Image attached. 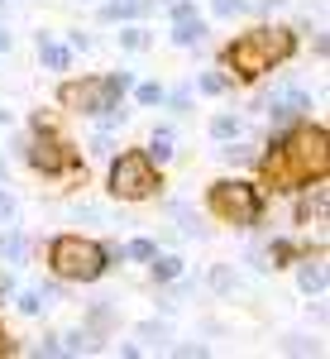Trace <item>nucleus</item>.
Segmentation results:
<instances>
[{
    "label": "nucleus",
    "mask_w": 330,
    "mask_h": 359,
    "mask_svg": "<svg viewBox=\"0 0 330 359\" xmlns=\"http://www.w3.org/2000/svg\"><path fill=\"white\" fill-rule=\"evenodd\" d=\"M125 254H130V259H153V254H158V249L149 245V240H135V245L125 249Z\"/></svg>",
    "instance_id": "f3484780"
},
{
    "label": "nucleus",
    "mask_w": 330,
    "mask_h": 359,
    "mask_svg": "<svg viewBox=\"0 0 330 359\" xmlns=\"http://www.w3.org/2000/svg\"><path fill=\"white\" fill-rule=\"evenodd\" d=\"M211 211H216L220 221L254 225L259 221V192L249 182H216L211 187Z\"/></svg>",
    "instance_id": "423d86ee"
},
{
    "label": "nucleus",
    "mask_w": 330,
    "mask_h": 359,
    "mask_svg": "<svg viewBox=\"0 0 330 359\" xmlns=\"http://www.w3.org/2000/svg\"><path fill=\"white\" fill-rule=\"evenodd\" d=\"M302 287H306V292H321V287H326V269H321V264L302 269Z\"/></svg>",
    "instance_id": "9b49d317"
},
{
    "label": "nucleus",
    "mask_w": 330,
    "mask_h": 359,
    "mask_svg": "<svg viewBox=\"0 0 330 359\" xmlns=\"http://www.w3.org/2000/svg\"><path fill=\"white\" fill-rule=\"evenodd\" d=\"M48 264L67 283H91V278L106 273V249L96 245V240H82V235H62L48 249Z\"/></svg>",
    "instance_id": "7ed1b4c3"
},
{
    "label": "nucleus",
    "mask_w": 330,
    "mask_h": 359,
    "mask_svg": "<svg viewBox=\"0 0 330 359\" xmlns=\"http://www.w3.org/2000/svg\"><path fill=\"white\" fill-rule=\"evenodd\" d=\"M0 355H5V335H0Z\"/></svg>",
    "instance_id": "5701e85b"
},
{
    "label": "nucleus",
    "mask_w": 330,
    "mask_h": 359,
    "mask_svg": "<svg viewBox=\"0 0 330 359\" xmlns=\"http://www.w3.org/2000/svg\"><path fill=\"white\" fill-rule=\"evenodd\" d=\"M292 53V34H282V29H254V34H240L230 48H225V62L235 67V77H263V72H273V62Z\"/></svg>",
    "instance_id": "f03ea898"
},
{
    "label": "nucleus",
    "mask_w": 330,
    "mask_h": 359,
    "mask_svg": "<svg viewBox=\"0 0 330 359\" xmlns=\"http://www.w3.org/2000/svg\"><path fill=\"white\" fill-rule=\"evenodd\" d=\"M268 111H273V120H292V115L311 111V96L292 86V91H282V96H273V106H268Z\"/></svg>",
    "instance_id": "1a4fd4ad"
},
{
    "label": "nucleus",
    "mask_w": 330,
    "mask_h": 359,
    "mask_svg": "<svg viewBox=\"0 0 330 359\" xmlns=\"http://www.w3.org/2000/svg\"><path fill=\"white\" fill-rule=\"evenodd\" d=\"M0 177H5V158H0Z\"/></svg>",
    "instance_id": "b1692460"
},
{
    "label": "nucleus",
    "mask_w": 330,
    "mask_h": 359,
    "mask_svg": "<svg viewBox=\"0 0 330 359\" xmlns=\"http://www.w3.org/2000/svg\"><path fill=\"white\" fill-rule=\"evenodd\" d=\"M29 158H34V168H43V172H67V168H77V154H72L67 144H57V139H39Z\"/></svg>",
    "instance_id": "0eeeda50"
},
{
    "label": "nucleus",
    "mask_w": 330,
    "mask_h": 359,
    "mask_svg": "<svg viewBox=\"0 0 330 359\" xmlns=\"http://www.w3.org/2000/svg\"><path fill=\"white\" fill-rule=\"evenodd\" d=\"M120 43H125V48H144V34H139V29H130V34H120Z\"/></svg>",
    "instance_id": "aec40b11"
},
{
    "label": "nucleus",
    "mask_w": 330,
    "mask_h": 359,
    "mask_svg": "<svg viewBox=\"0 0 330 359\" xmlns=\"http://www.w3.org/2000/svg\"><path fill=\"white\" fill-rule=\"evenodd\" d=\"M0 254H5V259H20V254H25V240H20V235L0 240Z\"/></svg>",
    "instance_id": "dca6fc26"
},
{
    "label": "nucleus",
    "mask_w": 330,
    "mask_h": 359,
    "mask_svg": "<svg viewBox=\"0 0 330 359\" xmlns=\"http://www.w3.org/2000/svg\"><path fill=\"white\" fill-rule=\"evenodd\" d=\"M135 0H120V5H106V20H120V15H135Z\"/></svg>",
    "instance_id": "a211bd4d"
},
{
    "label": "nucleus",
    "mask_w": 330,
    "mask_h": 359,
    "mask_svg": "<svg viewBox=\"0 0 330 359\" xmlns=\"http://www.w3.org/2000/svg\"><path fill=\"white\" fill-rule=\"evenodd\" d=\"M39 57H43L53 72H62V67H67V48H62V43H48V39L39 43Z\"/></svg>",
    "instance_id": "9d476101"
},
{
    "label": "nucleus",
    "mask_w": 330,
    "mask_h": 359,
    "mask_svg": "<svg viewBox=\"0 0 330 359\" xmlns=\"http://www.w3.org/2000/svg\"><path fill=\"white\" fill-rule=\"evenodd\" d=\"M201 34H206V25L196 20V5H177L172 10V39L182 48H192V43H201Z\"/></svg>",
    "instance_id": "6e6552de"
},
{
    "label": "nucleus",
    "mask_w": 330,
    "mask_h": 359,
    "mask_svg": "<svg viewBox=\"0 0 330 359\" xmlns=\"http://www.w3.org/2000/svg\"><path fill=\"white\" fill-rule=\"evenodd\" d=\"M139 101H144V106H158V101H163V86H158V82H144V86H139Z\"/></svg>",
    "instance_id": "4468645a"
},
{
    "label": "nucleus",
    "mask_w": 330,
    "mask_h": 359,
    "mask_svg": "<svg viewBox=\"0 0 330 359\" xmlns=\"http://www.w3.org/2000/svg\"><path fill=\"white\" fill-rule=\"evenodd\" d=\"M201 91H211V96L225 91V77H220V72H206V77H201Z\"/></svg>",
    "instance_id": "6ab92c4d"
},
{
    "label": "nucleus",
    "mask_w": 330,
    "mask_h": 359,
    "mask_svg": "<svg viewBox=\"0 0 330 359\" xmlns=\"http://www.w3.org/2000/svg\"><path fill=\"white\" fill-rule=\"evenodd\" d=\"M211 130H216V139H230V135H240V120H235V115H216Z\"/></svg>",
    "instance_id": "ddd939ff"
},
{
    "label": "nucleus",
    "mask_w": 330,
    "mask_h": 359,
    "mask_svg": "<svg viewBox=\"0 0 330 359\" xmlns=\"http://www.w3.org/2000/svg\"><path fill=\"white\" fill-rule=\"evenodd\" d=\"M10 211H15V206H10V196L0 192V221H10Z\"/></svg>",
    "instance_id": "412c9836"
},
{
    "label": "nucleus",
    "mask_w": 330,
    "mask_h": 359,
    "mask_svg": "<svg viewBox=\"0 0 330 359\" xmlns=\"http://www.w3.org/2000/svg\"><path fill=\"white\" fill-rule=\"evenodd\" d=\"M120 91H130V72H110V77H101V82L62 86V106L77 111V115H106V111H115Z\"/></svg>",
    "instance_id": "20e7f679"
},
{
    "label": "nucleus",
    "mask_w": 330,
    "mask_h": 359,
    "mask_svg": "<svg viewBox=\"0 0 330 359\" xmlns=\"http://www.w3.org/2000/svg\"><path fill=\"white\" fill-rule=\"evenodd\" d=\"M167 154H172V139H167V135H153V149H149V158H158V163H163Z\"/></svg>",
    "instance_id": "2eb2a0df"
},
{
    "label": "nucleus",
    "mask_w": 330,
    "mask_h": 359,
    "mask_svg": "<svg viewBox=\"0 0 330 359\" xmlns=\"http://www.w3.org/2000/svg\"><path fill=\"white\" fill-rule=\"evenodd\" d=\"M0 10H5V5H0Z\"/></svg>",
    "instance_id": "393cba45"
},
{
    "label": "nucleus",
    "mask_w": 330,
    "mask_h": 359,
    "mask_svg": "<svg viewBox=\"0 0 330 359\" xmlns=\"http://www.w3.org/2000/svg\"><path fill=\"white\" fill-rule=\"evenodd\" d=\"M153 259H158V254H153ZM177 273H182V259H167L163 254V259L153 264V278H177Z\"/></svg>",
    "instance_id": "f8f14e48"
},
{
    "label": "nucleus",
    "mask_w": 330,
    "mask_h": 359,
    "mask_svg": "<svg viewBox=\"0 0 330 359\" xmlns=\"http://www.w3.org/2000/svg\"><path fill=\"white\" fill-rule=\"evenodd\" d=\"M5 48H10V39H5V29H0V53H5Z\"/></svg>",
    "instance_id": "4be33fe9"
},
{
    "label": "nucleus",
    "mask_w": 330,
    "mask_h": 359,
    "mask_svg": "<svg viewBox=\"0 0 330 359\" xmlns=\"http://www.w3.org/2000/svg\"><path fill=\"white\" fill-rule=\"evenodd\" d=\"M268 182L292 192V187H306L311 177H326V130H297L287 144H277L268 154Z\"/></svg>",
    "instance_id": "f257e3e1"
},
{
    "label": "nucleus",
    "mask_w": 330,
    "mask_h": 359,
    "mask_svg": "<svg viewBox=\"0 0 330 359\" xmlns=\"http://www.w3.org/2000/svg\"><path fill=\"white\" fill-rule=\"evenodd\" d=\"M153 187H158V172H153L149 154H125L110 168V192L120 201H144V196H153Z\"/></svg>",
    "instance_id": "39448f33"
}]
</instances>
